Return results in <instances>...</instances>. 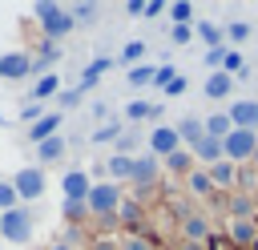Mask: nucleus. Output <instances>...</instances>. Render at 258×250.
<instances>
[{
  "instance_id": "obj_40",
  "label": "nucleus",
  "mask_w": 258,
  "mask_h": 250,
  "mask_svg": "<svg viewBox=\"0 0 258 250\" xmlns=\"http://www.w3.org/2000/svg\"><path fill=\"white\" fill-rule=\"evenodd\" d=\"M16 185L12 181H0V214H8V210H16Z\"/></svg>"
},
{
  "instance_id": "obj_4",
  "label": "nucleus",
  "mask_w": 258,
  "mask_h": 250,
  "mask_svg": "<svg viewBox=\"0 0 258 250\" xmlns=\"http://www.w3.org/2000/svg\"><path fill=\"white\" fill-rule=\"evenodd\" d=\"M222 145H226V161H234V165H250L254 153H258V129H234Z\"/></svg>"
},
{
  "instance_id": "obj_3",
  "label": "nucleus",
  "mask_w": 258,
  "mask_h": 250,
  "mask_svg": "<svg viewBox=\"0 0 258 250\" xmlns=\"http://www.w3.org/2000/svg\"><path fill=\"white\" fill-rule=\"evenodd\" d=\"M0 238L12 242V246H28V242H32V214H28L24 206L8 210V214L0 218Z\"/></svg>"
},
{
  "instance_id": "obj_35",
  "label": "nucleus",
  "mask_w": 258,
  "mask_h": 250,
  "mask_svg": "<svg viewBox=\"0 0 258 250\" xmlns=\"http://www.w3.org/2000/svg\"><path fill=\"white\" fill-rule=\"evenodd\" d=\"M250 32H254V28H250L246 20H230V24H226V40H234V44H246Z\"/></svg>"
},
{
  "instance_id": "obj_19",
  "label": "nucleus",
  "mask_w": 258,
  "mask_h": 250,
  "mask_svg": "<svg viewBox=\"0 0 258 250\" xmlns=\"http://www.w3.org/2000/svg\"><path fill=\"white\" fill-rule=\"evenodd\" d=\"M194 36H198L206 48H222L226 28H222V24H210V20H194Z\"/></svg>"
},
{
  "instance_id": "obj_43",
  "label": "nucleus",
  "mask_w": 258,
  "mask_h": 250,
  "mask_svg": "<svg viewBox=\"0 0 258 250\" xmlns=\"http://www.w3.org/2000/svg\"><path fill=\"white\" fill-rule=\"evenodd\" d=\"M173 77H177V69H173V65H161V69H157V77H153V85L165 93V89L173 85Z\"/></svg>"
},
{
  "instance_id": "obj_2",
  "label": "nucleus",
  "mask_w": 258,
  "mask_h": 250,
  "mask_svg": "<svg viewBox=\"0 0 258 250\" xmlns=\"http://www.w3.org/2000/svg\"><path fill=\"white\" fill-rule=\"evenodd\" d=\"M32 12H36V20H40V28H44V40H52V44H56L60 36H69V32L77 28L73 12H69V8H60L56 0H40V4L32 8Z\"/></svg>"
},
{
  "instance_id": "obj_31",
  "label": "nucleus",
  "mask_w": 258,
  "mask_h": 250,
  "mask_svg": "<svg viewBox=\"0 0 258 250\" xmlns=\"http://www.w3.org/2000/svg\"><path fill=\"white\" fill-rule=\"evenodd\" d=\"M222 73H230V77L238 81V77H246V73H250V65L242 60V52H238V48H230V52H226V65H222Z\"/></svg>"
},
{
  "instance_id": "obj_34",
  "label": "nucleus",
  "mask_w": 258,
  "mask_h": 250,
  "mask_svg": "<svg viewBox=\"0 0 258 250\" xmlns=\"http://www.w3.org/2000/svg\"><path fill=\"white\" fill-rule=\"evenodd\" d=\"M44 113H48V109H44V105H40V101H28V105H24V109H20V113H16V121H20V125H28V129H32V125H36V121H40V117H44Z\"/></svg>"
},
{
  "instance_id": "obj_24",
  "label": "nucleus",
  "mask_w": 258,
  "mask_h": 250,
  "mask_svg": "<svg viewBox=\"0 0 258 250\" xmlns=\"http://www.w3.org/2000/svg\"><path fill=\"white\" fill-rule=\"evenodd\" d=\"M48 97H60V77H56V73H44V77L32 85V101H40V105H44Z\"/></svg>"
},
{
  "instance_id": "obj_1",
  "label": "nucleus",
  "mask_w": 258,
  "mask_h": 250,
  "mask_svg": "<svg viewBox=\"0 0 258 250\" xmlns=\"http://www.w3.org/2000/svg\"><path fill=\"white\" fill-rule=\"evenodd\" d=\"M85 206H89V218H97V222H105V226H117L121 190H117L113 181H93V190H89Z\"/></svg>"
},
{
  "instance_id": "obj_33",
  "label": "nucleus",
  "mask_w": 258,
  "mask_h": 250,
  "mask_svg": "<svg viewBox=\"0 0 258 250\" xmlns=\"http://www.w3.org/2000/svg\"><path fill=\"white\" fill-rule=\"evenodd\" d=\"M226 52H230V44H222V48H206V52H202V65H206L210 73H222V65H226Z\"/></svg>"
},
{
  "instance_id": "obj_20",
  "label": "nucleus",
  "mask_w": 258,
  "mask_h": 250,
  "mask_svg": "<svg viewBox=\"0 0 258 250\" xmlns=\"http://www.w3.org/2000/svg\"><path fill=\"white\" fill-rule=\"evenodd\" d=\"M60 56H64V52H60L52 40H44V44L36 48V56H32V73H40V77H44V73H52V65H56Z\"/></svg>"
},
{
  "instance_id": "obj_13",
  "label": "nucleus",
  "mask_w": 258,
  "mask_h": 250,
  "mask_svg": "<svg viewBox=\"0 0 258 250\" xmlns=\"http://www.w3.org/2000/svg\"><path fill=\"white\" fill-rule=\"evenodd\" d=\"M226 113H230L234 129H258V101H234Z\"/></svg>"
},
{
  "instance_id": "obj_48",
  "label": "nucleus",
  "mask_w": 258,
  "mask_h": 250,
  "mask_svg": "<svg viewBox=\"0 0 258 250\" xmlns=\"http://www.w3.org/2000/svg\"><path fill=\"white\" fill-rule=\"evenodd\" d=\"M48 250H73V242H52Z\"/></svg>"
},
{
  "instance_id": "obj_41",
  "label": "nucleus",
  "mask_w": 258,
  "mask_h": 250,
  "mask_svg": "<svg viewBox=\"0 0 258 250\" xmlns=\"http://www.w3.org/2000/svg\"><path fill=\"white\" fill-rule=\"evenodd\" d=\"M121 133H125V125H121V121H113V125H101V129L93 133V141H117Z\"/></svg>"
},
{
  "instance_id": "obj_29",
  "label": "nucleus",
  "mask_w": 258,
  "mask_h": 250,
  "mask_svg": "<svg viewBox=\"0 0 258 250\" xmlns=\"http://www.w3.org/2000/svg\"><path fill=\"white\" fill-rule=\"evenodd\" d=\"M145 52H149V48H145V40H129V44L121 48V65H129V69H137V65L145 60Z\"/></svg>"
},
{
  "instance_id": "obj_47",
  "label": "nucleus",
  "mask_w": 258,
  "mask_h": 250,
  "mask_svg": "<svg viewBox=\"0 0 258 250\" xmlns=\"http://www.w3.org/2000/svg\"><path fill=\"white\" fill-rule=\"evenodd\" d=\"M125 12H129V16H145V0H129Z\"/></svg>"
},
{
  "instance_id": "obj_44",
  "label": "nucleus",
  "mask_w": 258,
  "mask_h": 250,
  "mask_svg": "<svg viewBox=\"0 0 258 250\" xmlns=\"http://www.w3.org/2000/svg\"><path fill=\"white\" fill-rule=\"evenodd\" d=\"M185 89H189V77H185V73H177V77H173V85L165 89V97H181Z\"/></svg>"
},
{
  "instance_id": "obj_38",
  "label": "nucleus",
  "mask_w": 258,
  "mask_h": 250,
  "mask_svg": "<svg viewBox=\"0 0 258 250\" xmlns=\"http://www.w3.org/2000/svg\"><path fill=\"white\" fill-rule=\"evenodd\" d=\"M141 145V137L137 133H121L117 141H113V153H121V157H133V149Z\"/></svg>"
},
{
  "instance_id": "obj_27",
  "label": "nucleus",
  "mask_w": 258,
  "mask_h": 250,
  "mask_svg": "<svg viewBox=\"0 0 258 250\" xmlns=\"http://www.w3.org/2000/svg\"><path fill=\"white\" fill-rule=\"evenodd\" d=\"M153 77H157V69L145 60V65H137V69H129L125 73V81H129V89H145V85H153Z\"/></svg>"
},
{
  "instance_id": "obj_45",
  "label": "nucleus",
  "mask_w": 258,
  "mask_h": 250,
  "mask_svg": "<svg viewBox=\"0 0 258 250\" xmlns=\"http://www.w3.org/2000/svg\"><path fill=\"white\" fill-rule=\"evenodd\" d=\"M56 101H60L64 109H73V105H81V89H64V93H60Z\"/></svg>"
},
{
  "instance_id": "obj_18",
  "label": "nucleus",
  "mask_w": 258,
  "mask_h": 250,
  "mask_svg": "<svg viewBox=\"0 0 258 250\" xmlns=\"http://www.w3.org/2000/svg\"><path fill=\"white\" fill-rule=\"evenodd\" d=\"M210 181H214V190H238V165L234 161L210 165Z\"/></svg>"
},
{
  "instance_id": "obj_5",
  "label": "nucleus",
  "mask_w": 258,
  "mask_h": 250,
  "mask_svg": "<svg viewBox=\"0 0 258 250\" xmlns=\"http://www.w3.org/2000/svg\"><path fill=\"white\" fill-rule=\"evenodd\" d=\"M145 149H149L157 161H165V157H173V153H177V149H185V145H181V137H177V129H173V125H153V129H149Z\"/></svg>"
},
{
  "instance_id": "obj_16",
  "label": "nucleus",
  "mask_w": 258,
  "mask_h": 250,
  "mask_svg": "<svg viewBox=\"0 0 258 250\" xmlns=\"http://www.w3.org/2000/svg\"><path fill=\"white\" fill-rule=\"evenodd\" d=\"M230 242L238 250H254L258 246V222H230Z\"/></svg>"
},
{
  "instance_id": "obj_36",
  "label": "nucleus",
  "mask_w": 258,
  "mask_h": 250,
  "mask_svg": "<svg viewBox=\"0 0 258 250\" xmlns=\"http://www.w3.org/2000/svg\"><path fill=\"white\" fill-rule=\"evenodd\" d=\"M189 161H194V153H189V149H177L173 157H165L169 173H185V177H189Z\"/></svg>"
},
{
  "instance_id": "obj_10",
  "label": "nucleus",
  "mask_w": 258,
  "mask_h": 250,
  "mask_svg": "<svg viewBox=\"0 0 258 250\" xmlns=\"http://www.w3.org/2000/svg\"><path fill=\"white\" fill-rule=\"evenodd\" d=\"M60 185H64V198L85 202V198H89V190H93V177H89V169H69V173L60 177Z\"/></svg>"
},
{
  "instance_id": "obj_28",
  "label": "nucleus",
  "mask_w": 258,
  "mask_h": 250,
  "mask_svg": "<svg viewBox=\"0 0 258 250\" xmlns=\"http://www.w3.org/2000/svg\"><path fill=\"white\" fill-rule=\"evenodd\" d=\"M185 185H189V194H198V198H210V194H214V181H210V169H194V173L185 177Z\"/></svg>"
},
{
  "instance_id": "obj_17",
  "label": "nucleus",
  "mask_w": 258,
  "mask_h": 250,
  "mask_svg": "<svg viewBox=\"0 0 258 250\" xmlns=\"http://www.w3.org/2000/svg\"><path fill=\"white\" fill-rule=\"evenodd\" d=\"M202 93H206L210 101H222V97L234 93V77H230V73H210L206 85H202Z\"/></svg>"
},
{
  "instance_id": "obj_23",
  "label": "nucleus",
  "mask_w": 258,
  "mask_h": 250,
  "mask_svg": "<svg viewBox=\"0 0 258 250\" xmlns=\"http://www.w3.org/2000/svg\"><path fill=\"white\" fill-rule=\"evenodd\" d=\"M105 173H109V181H113V185H117V181H133V157L113 153V157L105 161Z\"/></svg>"
},
{
  "instance_id": "obj_32",
  "label": "nucleus",
  "mask_w": 258,
  "mask_h": 250,
  "mask_svg": "<svg viewBox=\"0 0 258 250\" xmlns=\"http://www.w3.org/2000/svg\"><path fill=\"white\" fill-rule=\"evenodd\" d=\"M165 12H169L173 24H194V4H189V0H177V4H169Z\"/></svg>"
},
{
  "instance_id": "obj_26",
  "label": "nucleus",
  "mask_w": 258,
  "mask_h": 250,
  "mask_svg": "<svg viewBox=\"0 0 258 250\" xmlns=\"http://www.w3.org/2000/svg\"><path fill=\"white\" fill-rule=\"evenodd\" d=\"M206 133H210V137H218V141H226V137L234 133L230 113H210V117H206Z\"/></svg>"
},
{
  "instance_id": "obj_42",
  "label": "nucleus",
  "mask_w": 258,
  "mask_h": 250,
  "mask_svg": "<svg viewBox=\"0 0 258 250\" xmlns=\"http://www.w3.org/2000/svg\"><path fill=\"white\" fill-rule=\"evenodd\" d=\"M169 40H173V44H189V40H194V24H173V28H169Z\"/></svg>"
},
{
  "instance_id": "obj_39",
  "label": "nucleus",
  "mask_w": 258,
  "mask_h": 250,
  "mask_svg": "<svg viewBox=\"0 0 258 250\" xmlns=\"http://www.w3.org/2000/svg\"><path fill=\"white\" fill-rule=\"evenodd\" d=\"M254 185H258V169L254 165H238V190L242 194H254Z\"/></svg>"
},
{
  "instance_id": "obj_9",
  "label": "nucleus",
  "mask_w": 258,
  "mask_h": 250,
  "mask_svg": "<svg viewBox=\"0 0 258 250\" xmlns=\"http://www.w3.org/2000/svg\"><path fill=\"white\" fill-rule=\"evenodd\" d=\"M157 173H161V161H157L149 149H145L141 157H133V185H137V190L153 185V181H157Z\"/></svg>"
},
{
  "instance_id": "obj_30",
  "label": "nucleus",
  "mask_w": 258,
  "mask_h": 250,
  "mask_svg": "<svg viewBox=\"0 0 258 250\" xmlns=\"http://www.w3.org/2000/svg\"><path fill=\"white\" fill-rule=\"evenodd\" d=\"M60 214H64V222L81 226V222L89 218V206H85V202H73V198H64V202H60Z\"/></svg>"
},
{
  "instance_id": "obj_50",
  "label": "nucleus",
  "mask_w": 258,
  "mask_h": 250,
  "mask_svg": "<svg viewBox=\"0 0 258 250\" xmlns=\"http://www.w3.org/2000/svg\"><path fill=\"white\" fill-rule=\"evenodd\" d=\"M0 218H4V214H0Z\"/></svg>"
},
{
  "instance_id": "obj_7",
  "label": "nucleus",
  "mask_w": 258,
  "mask_h": 250,
  "mask_svg": "<svg viewBox=\"0 0 258 250\" xmlns=\"http://www.w3.org/2000/svg\"><path fill=\"white\" fill-rule=\"evenodd\" d=\"M181 234L189 238V246H206L210 242V214H198V210H189L185 218H181Z\"/></svg>"
},
{
  "instance_id": "obj_11",
  "label": "nucleus",
  "mask_w": 258,
  "mask_h": 250,
  "mask_svg": "<svg viewBox=\"0 0 258 250\" xmlns=\"http://www.w3.org/2000/svg\"><path fill=\"white\" fill-rule=\"evenodd\" d=\"M60 125H64V113H56V109H48V113H44V117H40V121H36V125L28 129V137H32L36 145H40V141H48V137H56V133H60Z\"/></svg>"
},
{
  "instance_id": "obj_15",
  "label": "nucleus",
  "mask_w": 258,
  "mask_h": 250,
  "mask_svg": "<svg viewBox=\"0 0 258 250\" xmlns=\"http://www.w3.org/2000/svg\"><path fill=\"white\" fill-rule=\"evenodd\" d=\"M189 153H194L198 161H206V165H218V161H226V145H222L218 137H210V133H206V137H202V141H198Z\"/></svg>"
},
{
  "instance_id": "obj_49",
  "label": "nucleus",
  "mask_w": 258,
  "mask_h": 250,
  "mask_svg": "<svg viewBox=\"0 0 258 250\" xmlns=\"http://www.w3.org/2000/svg\"><path fill=\"white\" fill-rule=\"evenodd\" d=\"M254 222H258V218H254Z\"/></svg>"
},
{
  "instance_id": "obj_14",
  "label": "nucleus",
  "mask_w": 258,
  "mask_h": 250,
  "mask_svg": "<svg viewBox=\"0 0 258 250\" xmlns=\"http://www.w3.org/2000/svg\"><path fill=\"white\" fill-rule=\"evenodd\" d=\"M173 129H177L181 145H185V149H194V145H198V141L206 137V117H181V121H177Z\"/></svg>"
},
{
  "instance_id": "obj_22",
  "label": "nucleus",
  "mask_w": 258,
  "mask_h": 250,
  "mask_svg": "<svg viewBox=\"0 0 258 250\" xmlns=\"http://www.w3.org/2000/svg\"><path fill=\"white\" fill-rule=\"evenodd\" d=\"M60 157H64V137H60V133L36 145V161H40V169H44V165H52V161H60Z\"/></svg>"
},
{
  "instance_id": "obj_46",
  "label": "nucleus",
  "mask_w": 258,
  "mask_h": 250,
  "mask_svg": "<svg viewBox=\"0 0 258 250\" xmlns=\"http://www.w3.org/2000/svg\"><path fill=\"white\" fill-rule=\"evenodd\" d=\"M169 4H161V0H145V16H161Z\"/></svg>"
},
{
  "instance_id": "obj_25",
  "label": "nucleus",
  "mask_w": 258,
  "mask_h": 250,
  "mask_svg": "<svg viewBox=\"0 0 258 250\" xmlns=\"http://www.w3.org/2000/svg\"><path fill=\"white\" fill-rule=\"evenodd\" d=\"M145 117H161L157 101H129L125 105V121H145Z\"/></svg>"
},
{
  "instance_id": "obj_21",
  "label": "nucleus",
  "mask_w": 258,
  "mask_h": 250,
  "mask_svg": "<svg viewBox=\"0 0 258 250\" xmlns=\"http://www.w3.org/2000/svg\"><path fill=\"white\" fill-rule=\"evenodd\" d=\"M109 69H113V56H97V60H89V65H85V73H81V93H85V89H93Z\"/></svg>"
},
{
  "instance_id": "obj_6",
  "label": "nucleus",
  "mask_w": 258,
  "mask_h": 250,
  "mask_svg": "<svg viewBox=\"0 0 258 250\" xmlns=\"http://www.w3.org/2000/svg\"><path fill=\"white\" fill-rule=\"evenodd\" d=\"M44 181H48V173H44L40 165H24V169H16V177H12L20 202H36V198L44 194Z\"/></svg>"
},
{
  "instance_id": "obj_12",
  "label": "nucleus",
  "mask_w": 258,
  "mask_h": 250,
  "mask_svg": "<svg viewBox=\"0 0 258 250\" xmlns=\"http://www.w3.org/2000/svg\"><path fill=\"white\" fill-rule=\"evenodd\" d=\"M226 214H230V222H254L258 218V198L254 194H234Z\"/></svg>"
},
{
  "instance_id": "obj_8",
  "label": "nucleus",
  "mask_w": 258,
  "mask_h": 250,
  "mask_svg": "<svg viewBox=\"0 0 258 250\" xmlns=\"http://www.w3.org/2000/svg\"><path fill=\"white\" fill-rule=\"evenodd\" d=\"M32 73V56L28 52H0V81H20Z\"/></svg>"
},
{
  "instance_id": "obj_37",
  "label": "nucleus",
  "mask_w": 258,
  "mask_h": 250,
  "mask_svg": "<svg viewBox=\"0 0 258 250\" xmlns=\"http://www.w3.org/2000/svg\"><path fill=\"white\" fill-rule=\"evenodd\" d=\"M69 12H73V20H77V24H93V16H97V4H93V0H81V4H73Z\"/></svg>"
}]
</instances>
